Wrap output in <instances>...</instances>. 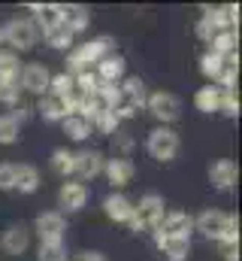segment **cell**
Returning a JSON list of instances; mask_svg holds the SVG:
<instances>
[{"mask_svg":"<svg viewBox=\"0 0 242 261\" xmlns=\"http://www.w3.org/2000/svg\"><path fill=\"white\" fill-rule=\"evenodd\" d=\"M21 64L15 52H0V82H18Z\"/></svg>","mask_w":242,"mask_h":261,"instance_id":"cell-24","label":"cell"},{"mask_svg":"<svg viewBox=\"0 0 242 261\" xmlns=\"http://www.w3.org/2000/svg\"><path fill=\"white\" fill-rule=\"evenodd\" d=\"M34 231L40 234V243H60L64 231H67L64 213H58V210H52V213H40L37 222H34Z\"/></svg>","mask_w":242,"mask_h":261,"instance_id":"cell-7","label":"cell"},{"mask_svg":"<svg viewBox=\"0 0 242 261\" xmlns=\"http://www.w3.org/2000/svg\"><path fill=\"white\" fill-rule=\"evenodd\" d=\"M58 203H60L64 213H79V210L88 203V189H85L82 182H70V179H67L58 192Z\"/></svg>","mask_w":242,"mask_h":261,"instance_id":"cell-13","label":"cell"},{"mask_svg":"<svg viewBox=\"0 0 242 261\" xmlns=\"http://www.w3.org/2000/svg\"><path fill=\"white\" fill-rule=\"evenodd\" d=\"M155 246L167 255V261H188L191 255V240H179V237H164L155 231Z\"/></svg>","mask_w":242,"mask_h":261,"instance_id":"cell-15","label":"cell"},{"mask_svg":"<svg viewBox=\"0 0 242 261\" xmlns=\"http://www.w3.org/2000/svg\"><path fill=\"white\" fill-rule=\"evenodd\" d=\"M155 231H158V234H164V237L191 240V231H194V219H191L188 213H182V210H170V213H164V219H161V225H158Z\"/></svg>","mask_w":242,"mask_h":261,"instance_id":"cell-8","label":"cell"},{"mask_svg":"<svg viewBox=\"0 0 242 261\" xmlns=\"http://www.w3.org/2000/svg\"><path fill=\"white\" fill-rule=\"evenodd\" d=\"M15 167L18 164H12V161L0 164V192H12L15 189Z\"/></svg>","mask_w":242,"mask_h":261,"instance_id":"cell-38","label":"cell"},{"mask_svg":"<svg viewBox=\"0 0 242 261\" xmlns=\"http://www.w3.org/2000/svg\"><path fill=\"white\" fill-rule=\"evenodd\" d=\"M49 82H52V73L46 70V64H27V67H21L18 85H21L24 91L46 97V94H49Z\"/></svg>","mask_w":242,"mask_h":261,"instance_id":"cell-10","label":"cell"},{"mask_svg":"<svg viewBox=\"0 0 242 261\" xmlns=\"http://www.w3.org/2000/svg\"><path fill=\"white\" fill-rule=\"evenodd\" d=\"M112 146H115V158H130V152H133V137L124 134V130H115V134H112Z\"/></svg>","mask_w":242,"mask_h":261,"instance_id":"cell-34","label":"cell"},{"mask_svg":"<svg viewBox=\"0 0 242 261\" xmlns=\"http://www.w3.org/2000/svg\"><path fill=\"white\" fill-rule=\"evenodd\" d=\"M118 125H121V122L115 119V113H100V116L91 122V128H97L100 134H109V137L118 130Z\"/></svg>","mask_w":242,"mask_h":261,"instance_id":"cell-36","label":"cell"},{"mask_svg":"<svg viewBox=\"0 0 242 261\" xmlns=\"http://www.w3.org/2000/svg\"><path fill=\"white\" fill-rule=\"evenodd\" d=\"M118 88H121V100L124 103H130L133 110H142L145 107V97L148 94H145V82L139 76H127L124 85H118Z\"/></svg>","mask_w":242,"mask_h":261,"instance_id":"cell-18","label":"cell"},{"mask_svg":"<svg viewBox=\"0 0 242 261\" xmlns=\"http://www.w3.org/2000/svg\"><path fill=\"white\" fill-rule=\"evenodd\" d=\"M88 21H91V12H88L85 6H60V24H64L67 31L79 34V31L88 28Z\"/></svg>","mask_w":242,"mask_h":261,"instance_id":"cell-20","label":"cell"},{"mask_svg":"<svg viewBox=\"0 0 242 261\" xmlns=\"http://www.w3.org/2000/svg\"><path fill=\"white\" fill-rule=\"evenodd\" d=\"M236 76H239V64H224L221 67V73H218V91H236Z\"/></svg>","mask_w":242,"mask_h":261,"instance_id":"cell-30","label":"cell"},{"mask_svg":"<svg viewBox=\"0 0 242 261\" xmlns=\"http://www.w3.org/2000/svg\"><path fill=\"white\" fill-rule=\"evenodd\" d=\"M103 173H106V179L121 189V186H127L130 179H133V161L130 158H106V164H103Z\"/></svg>","mask_w":242,"mask_h":261,"instance_id":"cell-14","label":"cell"},{"mask_svg":"<svg viewBox=\"0 0 242 261\" xmlns=\"http://www.w3.org/2000/svg\"><path fill=\"white\" fill-rule=\"evenodd\" d=\"M52 170L58 173V176H73V152H67V149H55L52 152Z\"/></svg>","mask_w":242,"mask_h":261,"instance_id":"cell-29","label":"cell"},{"mask_svg":"<svg viewBox=\"0 0 242 261\" xmlns=\"http://www.w3.org/2000/svg\"><path fill=\"white\" fill-rule=\"evenodd\" d=\"M218 100H221V91L215 85H206V88H200L194 94V107L200 113H218Z\"/></svg>","mask_w":242,"mask_h":261,"instance_id":"cell-23","label":"cell"},{"mask_svg":"<svg viewBox=\"0 0 242 261\" xmlns=\"http://www.w3.org/2000/svg\"><path fill=\"white\" fill-rule=\"evenodd\" d=\"M197 37H200V40H206V43H209V40L215 37V28H212V21H209L206 15H203V18L197 21Z\"/></svg>","mask_w":242,"mask_h":261,"instance_id":"cell-39","label":"cell"},{"mask_svg":"<svg viewBox=\"0 0 242 261\" xmlns=\"http://www.w3.org/2000/svg\"><path fill=\"white\" fill-rule=\"evenodd\" d=\"M15 189L21 195H34L40 189V170L34 164H18L15 167Z\"/></svg>","mask_w":242,"mask_h":261,"instance_id":"cell-21","label":"cell"},{"mask_svg":"<svg viewBox=\"0 0 242 261\" xmlns=\"http://www.w3.org/2000/svg\"><path fill=\"white\" fill-rule=\"evenodd\" d=\"M236 164L230 161V158H221V161H215L212 167H209V182L215 186V189H233L236 186Z\"/></svg>","mask_w":242,"mask_h":261,"instance_id":"cell-16","label":"cell"},{"mask_svg":"<svg viewBox=\"0 0 242 261\" xmlns=\"http://www.w3.org/2000/svg\"><path fill=\"white\" fill-rule=\"evenodd\" d=\"M227 64L224 58H218L215 52H206L203 58H200V70H203V76H209V79H218V73H221V67Z\"/></svg>","mask_w":242,"mask_h":261,"instance_id":"cell-32","label":"cell"},{"mask_svg":"<svg viewBox=\"0 0 242 261\" xmlns=\"http://www.w3.org/2000/svg\"><path fill=\"white\" fill-rule=\"evenodd\" d=\"M145 110H148L158 122H164V128H170V125L182 116V100L173 91H152V94L145 97Z\"/></svg>","mask_w":242,"mask_h":261,"instance_id":"cell-4","label":"cell"},{"mask_svg":"<svg viewBox=\"0 0 242 261\" xmlns=\"http://www.w3.org/2000/svg\"><path fill=\"white\" fill-rule=\"evenodd\" d=\"M112 52H115L112 37H97V40H88V43H82L79 49H73V52L67 55V70H64V73H70V76L85 73V70L97 67L103 58H106V55H112Z\"/></svg>","mask_w":242,"mask_h":261,"instance_id":"cell-1","label":"cell"},{"mask_svg":"<svg viewBox=\"0 0 242 261\" xmlns=\"http://www.w3.org/2000/svg\"><path fill=\"white\" fill-rule=\"evenodd\" d=\"M49 94H52V97H60V100L73 97V94H76V82H73V76H70V73H58V76H52V82H49Z\"/></svg>","mask_w":242,"mask_h":261,"instance_id":"cell-25","label":"cell"},{"mask_svg":"<svg viewBox=\"0 0 242 261\" xmlns=\"http://www.w3.org/2000/svg\"><path fill=\"white\" fill-rule=\"evenodd\" d=\"M18 91H21L18 82H0V103H6V107H18Z\"/></svg>","mask_w":242,"mask_h":261,"instance_id":"cell-37","label":"cell"},{"mask_svg":"<svg viewBox=\"0 0 242 261\" xmlns=\"http://www.w3.org/2000/svg\"><path fill=\"white\" fill-rule=\"evenodd\" d=\"M73 82H76V91H79V94H94V91L100 88V79H97V73H94V70L76 73V76H73Z\"/></svg>","mask_w":242,"mask_h":261,"instance_id":"cell-31","label":"cell"},{"mask_svg":"<svg viewBox=\"0 0 242 261\" xmlns=\"http://www.w3.org/2000/svg\"><path fill=\"white\" fill-rule=\"evenodd\" d=\"M27 9L34 12V28L40 31V37L60 24V6L58 3H31Z\"/></svg>","mask_w":242,"mask_h":261,"instance_id":"cell-12","label":"cell"},{"mask_svg":"<svg viewBox=\"0 0 242 261\" xmlns=\"http://www.w3.org/2000/svg\"><path fill=\"white\" fill-rule=\"evenodd\" d=\"M161 219H164V197L148 192L133 206V216L127 219V228L130 231H155L161 225Z\"/></svg>","mask_w":242,"mask_h":261,"instance_id":"cell-2","label":"cell"},{"mask_svg":"<svg viewBox=\"0 0 242 261\" xmlns=\"http://www.w3.org/2000/svg\"><path fill=\"white\" fill-rule=\"evenodd\" d=\"M94 73H97V79H100V82H115V85H118L121 79H124V58L112 52V55H106V58L97 64Z\"/></svg>","mask_w":242,"mask_h":261,"instance_id":"cell-19","label":"cell"},{"mask_svg":"<svg viewBox=\"0 0 242 261\" xmlns=\"http://www.w3.org/2000/svg\"><path fill=\"white\" fill-rule=\"evenodd\" d=\"M103 213L112 222H124L127 225V219L133 216V203H130V197H124L121 192H112V195L103 200Z\"/></svg>","mask_w":242,"mask_h":261,"instance_id":"cell-17","label":"cell"},{"mask_svg":"<svg viewBox=\"0 0 242 261\" xmlns=\"http://www.w3.org/2000/svg\"><path fill=\"white\" fill-rule=\"evenodd\" d=\"M43 37H46V43H49L52 49H60V52L73 46V31H67L64 24H58V28H52V31H49V34H43Z\"/></svg>","mask_w":242,"mask_h":261,"instance_id":"cell-28","label":"cell"},{"mask_svg":"<svg viewBox=\"0 0 242 261\" xmlns=\"http://www.w3.org/2000/svg\"><path fill=\"white\" fill-rule=\"evenodd\" d=\"M103 164L106 158L97 152V149H85V152H73V176L79 179H94L103 173Z\"/></svg>","mask_w":242,"mask_h":261,"instance_id":"cell-9","label":"cell"},{"mask_svg":"<svg viewBox=\"0 0 242 261\" xmlns=\"http://www.w3.org/2000/svg\"><path fill=\"white\" fill-rule=\"evenodd\" d=\"M60 125H64V134H67L70 140H76V143L85 140V137H91V122H85L82 116H67Z\"/></svg>","mask_w":242,"mask_h":261,"instance_id":"cell-26","label":"cell"},{"mask_svg":"<svg viewBox=\"0 0 242 261\" xmlns=\"http://www.w3.org/2000/svg\"><path fill=\"white\" fill-rule=\"evenodd\" d=\"M218 113H224V116H239V97H236V91H221V100H218Z\"/></svg>","mask_w":242,"mask_h":261,"instance_id":"cell-35","label":"cell"},{"mask_svg":"<svg viewBox=\"0 0 242 261\" xmlns=\"http://www.w3.org/2000/svg\"><path fill=\"white\" fill-rule=\"evenodd\" d=\"M145 149H148V155L155 158V161H173L176 155H179V134L173 128H155L148 134V140H145Z\"/></svg>","mask_w":242,"mask_h":261,"instance_id":"cell-5","label":"cell"},{"mask_svg":"<svg viewBox=\"0 0 242 261\" xmlns=\"http://www.w3.org/2000/svg\"><path fill=\"white\" fill-rule=\"evenodd\" d=\"M40 116L46 119V122H64L70 113H67V100H60V97H52V94H46L43 100H40Z\"/></svg>","mask_w":242,"mask_h":261,"instance_id":"cell-22","label":"cell"},{"mask_svg":"<svg viewBox=\"0 0 242 261\" xmlns=\"http://www.w3.org/2000/svg\"><path fill=\"white\" fill-rule=\"evenodd\" d=\"M0 46H3V24H0Z\"/></svg>","mask_w":242,"mask_h":261,"instance_id":"cell-41","label":"cell"},{"mask_svg":"<svg viewBox=\"0 0 242 261\" xmlns=\"http://www.w3.org/2000/svg\"><path fill=\"white\" fill-rule=\"evenodd\" d=\"M37 40H40V31L34 28L31 18H12V21L3 24V43H9V46H12L9 52H15V55L34 49Z\"/></svg>","mask_w":242,"mask_h":261,"instance_id":"cell-3","label":"cell"},{"mask_svg":"<svg viewBox=\"0 0 242 261\" xmlns=\"http://www.w3.org/2000/svg\"><path fill=\"white\" fill-rule=\"evenodd\" d=\"M40 261H67V246L64 243H40Z\"/></svg>","mask_w":242,"mask_h":261,"instance_id":"cell-33","label":"cell"},{"mask_svg":"<svg viewBox=\"0 0 242 261\" xmlns=\"http://www.w3.org/2000/svg\"><path fill=\"white\" fill-rule=\"evenodd\" d=\"M236 222V216H230V213H221V210H206V213H200L197 219H194V228L203 234V237H209V240H218L230 225Z\"/></svg>","mask_w":242,"mask_h":261,"instance_id":"cell-6","label":"cell"},{"mask_svg":"<svg viewBox=\"0 0 242 261\" xmlns=\"http://www.w3.org/2000/svg\"><path fill=\"white\" fill-rule=\"evenodd\" d=\"M27 246H31V228H27L24 222L9 225V228L3 231V237H0V249H3L6 255H21Z\"/></svg>","mask_w":242,"mask_h":261,"instance_id":"cell-11","label":"cell"},{"mask_svg":"<svg viewBox=\"0 0 242 261\" xmlns=\"http://www.w3.org/2000/svg\"><path fill=\"white\" fill-rule=\"evenodd\" d=\"M18 130H21V125L15 122L12 113H3V116H0V143H3V146L18 143Z\"/></svg>","mask_w":242,"mask_h":261,"instance_id":"cell-27","label":"cell"},{"mask_svg":"<svg viewBox=\"0 0 242 261\" xmlns=\"http://www.w3.org/2000/svg\"><path fill=\"white\" fill-rule=\"evenodd\" d=\"M79 261H106V255H103V252H97V249H91V252H82Z\"/></svg>","mask_w":242,"mask_h":261,"instance_id":"cell-40","label":"cell"}]
</instances>
